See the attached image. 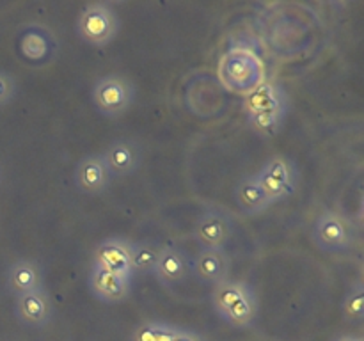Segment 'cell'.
Returning <instances> with one entry per match:
<instances>
[{"label": "cell", "instance_id": "obj_1", "mask_svg": "<svg viewBox=\"0 0 364 341\" xmlns=\"http://www.w3.org/2000/svg\"><path fill=\"white\" fill-rule=\"evenodd\" d=\"M217 75L224 89L247 96L252 89L267 80L265 60L247 45H233L220 55Z\"/></svg>", "mask_w": 364, "mask_h": 341}, {"label": "cell", "instance_id": "obj_2", "mask_svg": "<svg viewBox=\"0 0 364 341\" xmlns=\"http://www.w3.org/2000/svg\"><path fill=\"white\" fill-rule=\"evenodd\" d=\"M212 304L217 315L235 329H251L258 318V297L245 281L226 279L215 284Z\"/></svg>", "mask_w": 364, "mask_h": 341}, {"label": "cell", "instance_id": "obj_3", "mask_svg": "<svg viewBox=\"0 0 364 341\" xmlns=\"http://www.w3.org/2000/svg\"><path fill=\"white\" fill-rule=\"evenodd\" d=\"M77 34L87 45L103 48L116 39L119 32V16L110 4H87L77 16Z\"/></svg>", "mask_w": 364, "mask_h": 341}, {"label": "cell", "instance_id": "obj_4", "mask_svg": "<svg viewBox=\"0 0 364 341\" xmlns=\"http://www.w3.org/2000/svg\"><path fill=\"white\" fill-rule=\"evenodd\" d=\"M91 98L98 112L105 117H121L135 99V85L123 75L98 78L91 89Z\"/></svg>", "mask_w": 364, "mask_h": 341}, {"label": "cell", "instance_id": "obj_5", "mask_svg": "<svg viewBox=\"0 0 364 341\" xmlns=\"http://www.w3.org/2000/svg\"><path fill=\"white\" fill-rule=\"evenodd\" d=\"M313 242L331 254H341L354 247L355 231L350 220L336 210H323L313 224Z\"/></svg>", "mask_w": 364, "mask_h": 341}, {"label": "cell", "instance_id": "obj_6", "mask_svg": "<svg viewBox=\"0 0 364 341\" xmlns=\"http://www.w3.org/2000/svg\"><path fill=\"white\" fill-rule=\"evenodd\" d=\"M256 176H258L263 190L272 199L274 205L290 197L295 192L297 170H295L294 162L288 156L274 155L272 158L263 163V167L256 173Z\"/></svg>", "mask_w": 364, "mask_h": 341}, {"label": "cell", "instance_id": "obj_7", "mask_svg": "<svg viewBox=\"0 0 364 341\" xmlns=\"http://www.w3.org/2000/svg\"><path fill=\"white\" fill-rule=\"evenodd\" d=\"M18 46L23 59L32 66H45L55 57L59 45L52 28L41 23H31L21 28Z\"/></svg>", "mask_w": 364, "mask_h": 341}, {"label": "cell", "instance_id": "obj_8", "mask_svg": "<svg viewBox=\"0 0 364 341\" xmlns=\"http://www.w3.org/2000/svg\"><path fill=\"white\" fill-rule=\"evenodd\" d=\"M194 234L205 249H224L233 237V220L224 210L210 206L196 220Z\"/></svg>", "mask_w": 364, "mask_h": 341}, {"label": "cell", "instance_id": "obj_9", "mask_svg": "<svg viewBox=\"0 0 364 341\" xmlns=\"http://www.w3.org/2000/svg\"><path fill=\"white\" fill-rule=\"evenodd\" d=\"M53 301L45 288L16 297L14 315L18 322L31 329H43L53 318Z\"/></svg>", "mask_w": 364, "mask_h": 341}, {"label": "cell", "instance_id": "obj_10", "mask_svg": "<svg viewBox=\"0 0 364 341\" xmlns=\"http://www.w3.org/2000/svg\"><path fill=\"white\" fill-rule=\"evenodd\" d=\"M112 178H127L137 173L142 163V148L134 139H117L102 153Z\"/></svg>", "mask_w": 364, "mask_h": 341}, {"label": "cell", "instance_id": "obj_11", "mask_svg": "<svg viewBox=\"0 0 364 341\" xmlns=\"http://www.w3.org/2000/svg\"><path fill=\"white\" fill-rule=\"evenodd\" d=\"M89 290L103 304H121L132 293V277L109 272L92 265L89 272Z\"/></svg>", "mask_w": 364, "mask_h": 341}, {"label": "cell", "instance_id": "obj_12", "mask_svg": "<svg viewBox=\"0 0 364 341\" xmlns=\"http://www.w3.org/2000/svg\"><path fill=\"white\" fill-rule=\"evenodd\" d=\"M130 240L121 237L105 238L96 245L92 265L121 276L134 277L130 269Z\"/></svg>", "mask_w": 364, "mask_h": 341}, {"label": "cell", "instance_id": "obj_13", "mask_svg": "<svg viewBox=\"0 0 364 341\" xmlns=\"http://www.w3.org/2000/svg\"><path fill=\"white\" fill-rule=\"evenodd\" d=\"M110 181H112V176L103 162L102 153L85 155L75 167V185L84 194H103L110 187Z\"/></svg>", "mask_w": 364, "mask_h": 341}, {"label": "cell", "instance_id": "obj_14", "mask_svg": "<svg viewBox=\"0 0 364 341\" xmlns=\"http://www.w3.org/2000/svg\"><path fill=\"white\" fill-rule=\"evenodd\" d=\"M194 277L203 284H219L230 279L231 258L226 249H205L198 252L191 266Z\"/></svg>", "mask_w": 364, "mask_h": 341}, {"label": "cell", "instance_id": "obj_15", "mask_svg": "<svg viewBox=\"0 0 364 341\" xmlns=\"http://www.w3.org/2000/svg\"><path fill=\"white\" fill-rule=\"evenodd\" d=\"M191 274V263H188L187 254L176 245H164L160 247L159 263L153 272L162 286L173 288L181 284Z\"/></svg>", "mask_w": 364, "mask_h": 341}, {"label": "cell", "instance_id": "obj_16", "mask_svg": "<svg viewBox=\"0 0 364 341\" xmlns=\"http://www.w3.org/2000/svg\"><path fill=\"white\" fill-rule=\"evenodd\" d=\"M43 283H45L43 266L34 259H18L7 269L6 284L14 297L39 290L43 288Z\"/></svg>", "mask_w": 364, "mask_h": 341}, {"label": "cell", "instance_id": "obj_17", "mask_svg": "<svg viewBox=\"0 0 364 341\" xmlns=\"http://www.w3.org/2000/svg\"><path fill=\"white\" fill-rule=\"evenodd\" d=\"M235 201L245 215H259L274 205L256 174L242 178L235 187Z\"/></svg>", "mask_w": 364, "mask_h": 341}, {"label": "cell", "instance_id": "obj_18", "mask_svg": "<svg viewBox=\"0 0 364 341\" xmlns=\"http://www.w3.org/2000/svg\"><path fill=\"white\" fill-rule=\"evenodd\" d=\"M284 103H290V99H288L283 85L267 78L263 84H259L247 96H244V112H259V110H269L274 107L284 105Z\"/></svg>", "mask_w": 364, "mask_h": 341}, {"label": "cell", "instance_id": "obj_19", "mask_svg": "<svg viewBox=\"0 0 364 341\" xmlns=\"http://www.w3.org/2000/svg\"><path fill=\"white\" fill-rule=\"evenodd\" d=\"M288 110H290V103L284 105L274 107L269 110H259V112L245 114L247 116V123L252 130L262 137H274L281 131L287 121Z\"/></svg>", "mask_w": 364, "mask_h": 341}, {"label": "cell", "instance_id": "obj_20", "mask_svg": "<svg viewBox=\"0 0 364 341\" xmlns=\"http://www.w3.org/2000/svg\"><path fill=\"white\" fill-rule=\"evenodd\" d=\"M160 247L151 242H132L130 244V269L132 276H153L159 263Z\"/></svg>", "mask_w": 364, "mask_h": 341}, {"label": "cell", "instance_id": "obj_21", "mask_svg": "<svg viewBox=\"0 0 364 341\" xmlns=\"http://www.w3.org/2000/svg\"><path fill=\"white\" fill-rule=\"evenodd\" d=\"M178 329L166 322H144L135 327L130 341H173Z\"/></svg>", "mask_w": 364, "mask_h": 341}, {"label": "cell", "instance_id": "obj_22", "mask_svg": "<svg viewBox=\"0 0 364 341\" xmlns=\"http://www.w3.org/2000/svg\"><path fill=\"white\" fill-rule=\"evenodd\" d=\"M343 316L347 322L358 323L364 318V284L363 281L352 284L343 301Z\"/></svg>", "mask_w": 364, "mask_h": 341}, {"label": "cell", "instance_id": "obj_23", "mask_svg": "<svg viewBox=\"0 0 364 341\" xmlns=\"http://www.w3.org/2000/svg\"><path fill=\"white\" fill-rule=\"evenodd\" d=\"M16 96V80L11 73L0 70V107L9 105Z\"/></svg>", "mask_w": 364, "mask_h": 341}, {"label": "cell", "instance_id": "obj_24", "mask_svg": "<svg viewBox=\"0 0 364 341\" xmlns=\"http://www.w3.org/2000/svg\"><path fill=\"white\" fill-rule=\"evenodd\" d=\"M173 341H205L198 332L194 330H188V329H178V332L174 334Z\"/></svg>", "mask_w": 364, "mask_h": 341}, {"label": "cell", "instance_id": "obj_25", "mask_svg": "<svg viewBox=\"0 0 364 341\" xmlns=\"http://www.w3.org/2000/svg\"><path fill=\"white\" fill-rule=\"evenodd\" d=\"M334 341H361V340H359V337H354V336H341Z\"/></svg>", "mask_w": 364, "mask_h": 341}, {"label": "cell", "instance_id": "obj_26", "mask_svg": "<svg viewBox=\"0 0 364 341\" xmlns=\"http://www.w3.org/2000/svg\"><path fill=\"white\" fill-rule=\"evenodd\" d=\"M0 180H2V174H0Z\"/></svg>", "mask_w": 364, "mask_h": 341}]
</instances>
